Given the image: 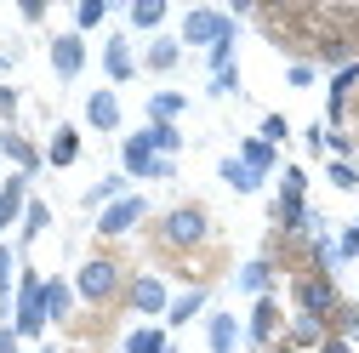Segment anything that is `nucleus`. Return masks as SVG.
<instances>
[{
	"mask_svg": "<svg viewBox=\"0 0 359 353\" xmlns=\"http://www.w3.org/2000/svg\"><path fill=\"white\" fill-rule=\"evenodd\" d=\"M177 63H183V40H177V34H154L149 52H143V69L149 74H171Z\"/></svg>",
	"mask_w": 359,
	"mask_h": 353,
	"instance_id": "nucleus-17",
	"label": "nucleus"
},
{
	"mask_svg": "<svg viewBox=\"0 0 359 353\" xmlns=\"http://www.w3.org/2000/svg\"><path fill=\"white\" fill-rule=\"evenodd\" d=\"M234 285H240L245 296H274V262H268V256H251L245 268L234 274Z\"/></svg>",
	"mask_w": 359,
	"mask_h": 353,
	"instance_id": "nucleus-21",
	"label": "nucleus"
},
{
	"mask_svg": "<svg viewBox=\"0 0 359 353\" xmlns=\"http://www.w3.org/2000/svg\"><path fill=\"white\" fill-rule=\"evenodd\" d=\"M74 160H80V131H74V125H57V131H52V143H46V165L69 171Z\"/></svg>",
	"mask_w": 359,
	"mask_h": 353,
	"instance_id": "nucleus-24",
	"label": "nucleus"
},
{
	"mask_svg": "<svg viewBox=\"0 0 359 353\" xmlns=\"http://www.w3.org/2000/svg\"><path fill=\"white\" fill-rule=\"evenodd\" d=\"M291 296H297V314L325 319V325H331V314L342 307V291H337V279H325V274H302V279L291 285Z\"/></svg>",
	"mask_w": 359,
	"mask_h": 353,
	"instance_id": "nucleus-6",
	"label": "nucleus"
},
{
	"mask_svg": "<svg viewBox=\"0 0 359 353\" xmlns=\"http://www.w3.org/2000/svg\"><path fill=\"white\" fill-rule=\"evenodd\" d=\"M143 131H149V148L160 160H177V148H183V131L177 125H143Z\"/></svg>",
	"mask_w": 359,
	"mask_h": 353,
	"instance_id": "nucleus-33",
	"label": "nucleus"
},
{
	"mask_svg": "<svg viewBox=\"0 0 359 353\" xmlns=\"http://www.w3.org/2000/svg\"><path fill=\"white\" fill-rule=\"evenodd\" d=\"M280 325H285V314H280V302H274V296H257V302H251V319H245V342L268 353V347L280 342Z\"/></svg>",
	"mask_w": 359,
	"mask_h": 353,
	"instance_id": "nucleus-9",
	"label": "nucleus"
},
{
	"mask_svg": "<svg viewBox=\"0 0 359 353\" xmlns=\"http://www.w3.org/2000/svg\"><path fill=\"white\" fill-rule=\"evenodd\" d=\"M320 353H353V342H342V336H325V342H320Z\"/></svg>",
	"mask_w": 359,
	"mask_h": 353,
	"instance_id": "nucleus-48",
	"label": "nucleus"
},
{
	"mask_svg": "<svg viewBox=\"0 0 359 353\" xmlns=\"http://www.w3.org/2000/svg\"><path fill=\"white\" fill-rule=\"evenodd\" d=\"M308 251H313V274L337 279V268H342V251H337V240H331V234H313V240H308Z\"/></svg>",
	"mask_w": 359,
	"mask_h": 353,
	"instance_id": "nucleus-29",
	"label": "nucleus"
},
{
	"mask_svg": "<svg viewBox=\"0 0 359 353\" xmlns=\"http://www.w3.org/2000/svg\"><path fill=\"white\" fill-rule=\"evenodd\" d=\"M353 85H359V57L331 74V97H325V125H331V131H342V109H348V92H353Z\"/></svg>",
	"mask_w": 359,
	"mask_h": 353,
	"instance_id": "nucleus-14",
	"label": "nucleus"
},
{
	"mask_svg": "<svg viewBox=\"0 0 359 353\" xmlns=\"http://www.w3.org/2000/svg\"><path fill=\"white\" fill-rule=\"evenodd\" d=\"M337 251H342V262H359V228H353V223L337 234Z\"/></svg>",
	"mask_w": 359,
	"mask_h": 353,
	"instance_id": "nucleus-43",
	"label": "nucleus"
},
{
	"mask_svg": "<svg viewBox=\"0 0 359 353\" xmlns=\"http://www.w3.org/2000/svg\"><path fill=\"white\" fill-rule=\"evenodd\" d=\"M240 336H245V325H240L234 314H205V342H211V353H234Z\"/></svg>",
	"mask_w": 359,
	"mask_h": 353,
	"instance_id": "nucleus-18",
	"label": "nucleus"
},
{
	"mask_svg": "<svg viewBox=\"0 0 359 353\" xmlns=\"http://www.w3.org/2000/svg\"><path fill=\"white\" fill-rule=\"evenodd\" d=\"M46 228H52V205H46V200H29V211H23V251L46 234Z\"/></svg>",
	"mask_w": 359,
	"mask_h": 353,
	"instance_id": "nucleus-31",
	"label": "nucleus"
},
{
	"mask_svg": "<svg viewBox=\"0 0 359 353\" xmlns=\"http://www.w3.org/2000/svg\"><path fill=\"white\" fill-rule=\"evenodd\" d=\"M131 29H137V34H160L165 29V0H131Z\"/></svg>",
	"mask_w": 359,
	"mask_h": 353,
	"instance_id": "nucleus-27",
	"label": "nucleus"
},
{
	"mask_svg": "<svg viewBox=\"0 0 359 353\" xmlns=\"http://www.w3.org/2000/svg\"><path fill=\"white\" fill-rule=\"evenodd\" d=\"M120 291H126V274H120L114 256H86V262H80V274H74V296H80V302L109 307Z\"/></svg>",
	"mask_w": 359,
	"mask_h": 353,
	"instance_id": "nucleus-2",
	"label": "nucleus"
},
{
	"mask_svg": "<svg viewBox=\"0 0 359 353\" xmlns=\"http://www.w3.org/2000/svg\"><path fill=\"white\" fill-rule=\"evenodd\" d=\"M120 353H177V342H171L165 325H137V331H126Z\"/></svg>",
	"mask_w": 359,
	"mask_h": 353,
	"instance_id": "nucleus-16",
	"label": "nucleus"
},
{
	"mask_svg": "<svg viewBox=\"0 0 359 353\" xmlns=\"http://www.w3.org/2000/svg\"><path fill=\"white\" fill-rule=\"evenodd\" d=\"M126 302L137 307L143 319H165V314H171V285H165L160 274H137V279L126 285Z\"/></svg>",
	"mask_w": 359,
	"mask_h": 353,
	"instance_id": "nucleus-7",
	"label": "nucleus"
},
{
	"mask_svg": "<svg viewBox=\"0 0 359 353\" xmlns=\"http://www.w3.org/2000/svg\"><path fill=\"white\" fill-rule=\"evenodd\" d=\"M0 154L12 160V171H23L29 183H34V171L46 165V148H34V143L23 137V131H18V125H0Z\"/></svg>",
	"mask_w": 359,
	"mask_h": 353,
	"instance_id": "nucleus-10",
	"label": "nucleus"
},
{
	"mask_svg": "<svg viewBox=\"0 0 359 353\" xmlns=\"http://www.w3.org/2000/svg\"><path fill=\"white\" fill-rule=\"evenodd\" d=\"M325 176H331V188H342V194H353V188H359V165H353V160H331V165H325Z\"/></svg>",
	"mask_w": 359,
	"mask_h": 353,
	"instance_id": "nucleus-35",
	"label": "nucleus"
},
{
	"mask_svg": "<svg viewBox=\"0 0 359 353\" xmlns=\"http://www.w3.org/2000/svg\"><path fill=\"white\" fill-rule=\"evenodd\" d=\"M325 336H331V325H325V319H308V314H297V319H291V331H285V342H291L297 353H308V347L320 353V342H325Z\"/></svg>",
	"mask_w": 359,
	"mask_h": 353,
	"instance_id": "nucleus-23",
	"label": "nucleus"
},
{
	"mask_svg": "<svg viewBox=\"0 0 359 353\" xmlns=\"http://www.w3.org/2000/svg\"><path fill=\"white\" fill-rule=\"evenodd\" d=\"M285 80H291V85H313V80H320V69H313V63H291Z\"/></svg>",
	"mask_w": 359,
	"mask_h": 353,
	"instance_id": "nucleus-44",
	"label": "nucleus"
},
{
	"mask_svg": "<svg viewBox=\"0 0 359 353\" xmlns=\"http://www.w3.org/2000/svg\"><path fill=\"white\" fill-rule=\"evenodd\" d=\"M205 285H194V291H183V296H171V314H165V331H183V325H194L200 314H205Z\"/></svg>",
	"mask_w": 359,
	"mask_h": 353,
	"instance_id": "nucleus-20",
	"label": "nucleus"
},
{
	"mask_svg": "<svg viewBox=\"0 0 359 353\" xmlns=\"http://www.w3.org/2000/svg\"><path fill=\"white\" fill-rule=\"evenodd\" d=\"M280 194H308V171L302 165H285L280 171Z\"/></svg>",
	"mask_w": 359,
	"mask_h": 353,
	"instance_id": "nucleus-41",
	"label": "nucleus"
},
{
	"mask_svg": "<svg viewBox=\"0 0 359 353\" xmlns=\"http://www.w3.org/2000/svg\"><path fill=\"white\" fill-rule=\"evenodd\" d=\"M217 176H222V183H229L234 194H257V188H262V176H257L251 165H240V154L222 160V165H217Z\"/></svg>",
	"mask_w": 359,
	"mask_h": 353,
	"instance_id": "nucleus-28",
	"label": "nucleus"
},
{
	"mask_svg": "<svg viewBox=\"0 0 359 353\" xmlns=\"http://www.w3.org/2000/svg\"><path fill=\"white\" fill-rule=\"evenodd\" d=\"M302 143H308L313 154H325V120H320V125H308V131H302Z\"/></svg>",
	"mask_w": 359,
	"mask_h": 353,
	"instance_id": "nucleus-45",
	"label": "nucleus"
},
{
	"mask_svg": "<svg viewBox=\"0 0 359 353\" xmlns=\"http://www.w3.org/2000/svg\"><path fill=\"white\" fill-rule=\"evenodd\" d=\"M12 57H18V52H6V46H0V74H6V69H12Z\"/></svg>",
	"mask_w": 359,
	"mask_h": 353,
	"instance_id": "nucleus-49",
	"label": "nucleus"
},
{
	"mask_svg": "<svg viewBox=\"0 0 359 353\" xmlns=\"http://www.w3.org/2000/svg\"><path fill=\"white\" fill-rule=\"evenodd\" d=\"M177 40L183 46H217V40H240V23L229 18V12H211V6H194V12H183V23H177Z\"/></svg>",
	"mask_w": 359,
	"mask_h": 353,
	"instance_id": "nucleus-5",
	"label": "nucleus"
},
{
	"mask_svg": "<svg viewBox=\"0 0 359 353\" xmlns=\"http://www.w3.org/2000/svg\"><path fill=\"white\" fill-rule=\"evenodd\" d=\"M120 171L131 176V183H171L177 176V160H160L149 148V131H131V137L120 143Z\"/></svg>",
	"mask_w": 359,
	"mask_h": 353,
	"instance_id": "nucleus-4",
	"label": "nucleus"
},
{
	"mask_svg": "<svg viewBox=\"0 0 359 353\" xmlns=\"http://www.w3.org/2000/svg\"><path fill=\"white\" fill-rule=\"evenodd\" d=\"M114 12V0H80L74 6V34H92V29H103V18Z\"/></svg>",
	"mask_w": 359,
	"mask_h": 353,
	"instance_id": "nucleus-30",
	"label": "nucleus"
},
{
	"mask_svg": "<svg viewBox=\"0 0 359 353\" xmlns=\"http://www.w3.org/2000/svg\"><path fill=\"white\" fill-rule=\"evenodd\" d=\"M18 103H23V97H18V85H6V80H0V120H6V125L18 120Z\"/></svg>",
	"mask_w": 359,
	"mask_h": 353,
	"instance_id": "nucleus-42",
	"label": "nucleus"
},
{
	"mask_svg": "<svg viewBox=\"0 0 359 353\" xmlns=\"http://www.w3.org/2000/svg\"><path fill=\"white\" fill-rule=\"evenodd\" d=\"M74 279H46V319L52 325H69V314H74Z\"/></svg>",
	"mask_w": 359,
	"mask_h": 353,
	"instance_id": "nucleus-25",
	"label": "nucleus"
},
{
	"mask_svg": "<svg viewBox=\"0 0 359 353\" xmlns=\"http://www.w3.org/2000/svg\"><path fill=\"white\" fill-rule=\"evenodd\" d=\"M234 52H240V40H217V46L205 52V69L222 74V69H234Z\"/></svg>",
	"mask_w": 359,
	"mask_h": 353,
	"instance_id": "nucleus-37",
	"label": "nucleus"
},
{
	"mask_svg": "<svg viewBox=\"0 0 359 353\" xmlns=\"http://www.w3.org/2000/svg\"><path fill=\"white\" fill-rule=\"evenodd\" d=\"M240 165H251L262 183H268V171H280V148L262 143V137H245V143H240Z\"/></svg>",
	"mask_w": 359,
	"mask_h": 353,
	"instance_id": "nucleus-22",
	"label": "nucleus"
},
{
	"mask_svg": "<svg viewBox=\"0 0 359 353\" xmlns=\"http://www.w3.org/2000/svg\"><path fill=\"white\" fill-rule=\"evenodd\" d=\"M18 347H23V336L12 325H0V353H18Z\"/></svg>",
	"mask_w": 359,
	"mask_h": 353,
	"instance_id": "nucleus-46",
	"label": "nucleus"
},
{
	"mask_svg": "<svg viewBox=\"0 0 359 353\" xmlns=\"http://www.w3.org/2000/svg\"><path fill=\"white\" fill-rule=\"evenodd\" d=\"M52 74H57V80H80V74H86V34L63 29V34L52 40Z\"/></svg>",
	"mask_w": 359,
	"mask_h": 353,
	"instance_id": "nucleus-11",
	"label": "nucleus"
},
{
	"mask_svg": "<svg viewBox=\"0 0 359 353\" xmlns=\"http://www.w3.org/2000/svg\"><path fill=\"white\" fill-rule=\"evenodd\" d=\"M257 137H262V143H274V148H280V143L291 137V120H285V114H262V125H257Z\"/></svg>",
	"mask_w": 359,
	"mask_h": 353,
	"instance_id": "nucleus-36",
	"label": "nucleus"
},
{
	"mask_svg": "<svg viewBox=\"0 0 359 353\" xmlns=\"http://www.w3.org/2000/svg\"><path fill=\"white\" fill-rule=\"evenodd\" d=\"M325 154H331V160H353V137H348V131H331V125H325Z\"/></svg>",
	"mask_w": 359,
	"mask_h": 353,
	"instance_id": "nucleus-40",
	"label": "nucleus"
},
{
	"mask_svg": "<svg viewBox=\"0 0 359 353\" xmlns=\"http://www.w3.org/2000/svg\"><path fill=\"white\" fill-rule=\"evenodd\" d=\"M183 109H189L183 92H149V125H177Z\"/></svg>",
	"mask_w": 359,
	"mask_h": 353,
	"instance_id": "nucleus-26",
	"label": "nucleus"
},
{
	"mask_svg": "<svg viewBox=\"0 0 359 353\" xmlns=\"http://www.w3.org/2000/svg\"><path fill=\"white\" fill-rule=\"evenodd\" d=\"M320 63L348 69V63H353V46H348V40H325V46H320Z\"/></svg>",
	"mask_w": 359,
	"mask_h": 353,
	"instance_id": "nucleus-39",
	"label": "nucleus"
},
{
	"mask_svg": "<svg viewBox=\"0 0 359 353\" xmlns=\"http://www.w3.org/2000/svg\"><path fill=\"white\" fill-rule=\"evenodd\" d=\"M46 279H40L29 262H23V274H18V296H12V331L23 336V342H40L46 336Z\"/></svg>",
	"mask_w": 359,
	"mask_h": 353,
	"instance_id": "nucleus-1",
	"label": "nucleus"
},
{
	"mask_svg": "<svg viewBox=\"0 0 359 353\" xmlns=\"http://www.w3.org/2000/svg\"><path fill=\"white\" fill-rule=\"evenodd\" d=\"M46 18V0H23V23H40Z\"/></svg>",
	"mask_w": 359,
	"mask_h": 353,
	"instance_id": "nucleus-47",
	"label": "nucleus"
},
{
	"mask_svg": "<svg viewBox=\"0 0 359 353\" xmlns=\"http://www.w3.org/2000/svg\"><path fill=\"white\" fill-rule=\"evenodd\" d=\"M29 200H34V194H29V176H23V171H12L6 183H0V234H6L12 223H23Z\"/></svg>",
	"mask_w": 359,
	"mask_h": 353,
	"instance_id": "nucleus-12",
	"label": "nucleus"
},
{
	"mask_svg": "<svg viewBox=\"0 0 359 353\" xmlns=\"http://www.w3.org/2000/svg\"><path fill=\"white\" fill-rule=\"evenodd\" d=\"M143 216H149V200H143V194H126V200H114L109 211H97V234H103V240H126Z\"/></svg>",
	"mask_w": 359,
	"mask_h": 353,
	"instance_id": "nucleus-8",
	"label": "nucleus"
},
{
	"mask_svg": "<svg viewBox=\"0 0 359 353\" xmlns=\"http://www.w3.org/2000/svg\"><path fill=\"white\" fill-rule=\"evenodd\" d=\"M353 228H359V223H353Z\"/></svg>",
	"mask_w": 359,
	"mask_h": 353,
	"instance_id": "nucleus-52",
	"label": "nucleus"
},
{
	"mask_svg": "<svg viewBox=\"0 0 359 353\" xmlns=\"http://www.w3.org/2000/svg\"><path fill=\"white\" fill-rule=\"evenodd\" d=\"M40 353H57V347H52V342H46V347H40Z\"/></svg>",
	"mask_w": 359,
	"mask_h": 353,
	"instance_id": "nucleus-51",
	"label": "nucleus"
},
{
	"mask_svg": "<svg viewBox=\"0 0 359 353\" xmlns=\"http://www.w3.org/2000/svg\"><path fill=\"white\" fill-rule=\"evenodd\" d=\"M18 274H23V262H18V251L0 240V302H12L18 296Z\"/></svg>",
	"mask_w": 359,
	"mask_h": 353,
	"instance_id": "nucleus-32",
	"label": "nucleus"
},
{
	"mask_svg": "<svg viewBox=\"0 0 359 353\" xmlns=\"http://www.w3.org/2000/svg\"><path fill=\"white\" fill-rule=\"evenodd\" d=\"M126 194H131V176H126V171H109L103 183H92V188L80 194V205H86V211H109V205L126 200Z\"/></svg>",
	"mask_w": 359,
	"mask_h": 353,
	"instance_id": "nucleus-15",
	"label": "nucleus"
},
{
	"mask_svg": "<svg viewBox=\"0 0 359 353\" xmlns=\"http://www.w3.org/2000/svg\"><path fill=\"white\" fill-rule=\"evenodd\" d=\"M331 336H342V342H359V302H342L337 314H331Z\"/></svg>",
	"mask_w": 359,
	"mask_h": 353,
	"instance_id": "nucleus-34",
	"label": "nucleus"
},
{
	"mask_svg": "<svg viewBox=\"0 0 359 353\" xmlns=\"http://www.w3.org/2000/svg\"><path fill=\"white\" fill-rule=\"evenodd\" d=\"M160 245H171V251H194V245H205V234H211V211L205 205H171L165 216H160Z\"/></svg>",
	"mask_w": 359,
	"mask_h": 353,
	"instance_id": "nucleus-3",
	"label": "nucleus"
},
{
	"mask_svg": "<svg viewBox=\"0 0 359 353\" xmlns=\"http://www.w3.org/2000/svg\"><path fill=\"white\" fill-rule=\"evenodd\" d=\"M86 125H92V131H120V97H114V85L86 97Z\"/></svg>",
	"mask_w": 359,
	"mask_h": 353,
	"instance_id": "nucleus-19",
	"label": "nucleus"
},
{
	"mask_svg": "<svg viewBox=\"0 0 359 353\" xmlns=\"http://www.w3.org/2000/svg\"><path fill=\"white\" fill-rule=\"evenodd\" d=\"M268 353H297V347H291V342H274V347H268Z\"/></svg>",
	"mask_w": 359,
	"mask_h": 353,
	"instance_id": "nucleus-50",
	"label": "nucleus"
},
{
	"mask_svg": "<svg viewBox=\"0 0 359 353\" xmlns=\"http://www.w3.org/2000/svg\"><path fill=\"white\" fill-rule=\"evenodd\" d=\"M103 74H109V85H126L131 74H137V52H131L126 34H109L103 40Z\"/></svg>",
	"mask_w": 359,
	"mask_h": 353,
	"instance_id": "nucleus-13",
	"label": "nucleus"
},
{
	"mask_svg": "<svg viewBox=\"0 0 359 353\" xmlns=\"http://www.w3.org/2000/svg\"><path fill=\"white\" fill-rule=\"evenodd\" d=\"M234 92H240V69H222L205 80V97H234Z\"/></svg>",
	"mask_w": 359,
	"mask_h": 353,
	"instance_id": "nucleus-38",
	"label": "nucleus"
}]
</instances>
